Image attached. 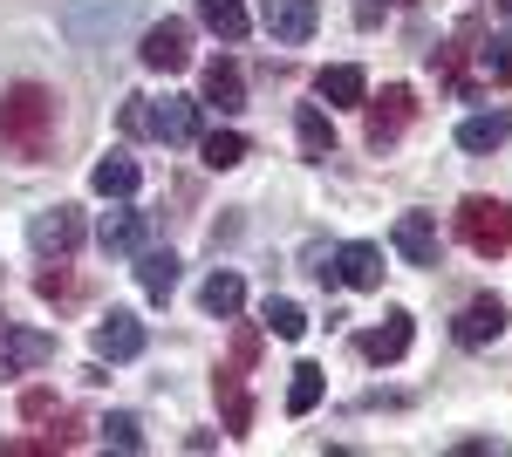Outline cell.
Masks as SVG:
<instances>
[{
  "instance_id": "ac0fdd59",
  "label": "cell",
  "mask_w": 512,
  "mask_h": 457,
  "mask_svg": "<svg viewBox=\"0 0 512 457\" xmlns=\"http://www.w3.org/2000/svg\"><path fill=\"white\" fill-rule=\"evenodd\" d=\"M198 21H205L219 41H246L253 35V14H246L239 0H198Z\"/></svg>"
},
{
  "instance_id": "3957f363",
  "label": "cell",
  "mask_w": 512,
  "mask_h": 457,
  "mask_svg": "<svg viewBox=\"0 0 512 457\" xmlns=\"http://www.w3.org/2000/svg\"><path fill=\"white\" fill-rule=\"evenodd\" d=\"M362 110H369V151H390L396 137H403V123L417 116V96H410L403 82H390V89H383V96H369Z\"/></svg>"
},
{
  "instance_id": "9c48e42d",
  "label": "cell",
  "mask_w": 512,
  "mask_h": 457,
  "mask_svg": "<svg viewBox=\"0 0 512 457\" xmlns=\"http://www.w3.org/2000/svg\"><path fill=\"white\" fill-rule=\"evenodd\" d=\"M328 273H335L342 287H355V294H369V287H383V246H376V239H349Z\"/></svg>"
},
{
  "instance_id": "52a82bcc",
  "label": "cell",
  "mask_w": 512,
  "mask_h": 457,
  "mask_svg": "<svg viewBox=\"0 0 512 457\" xmlns=\"http://www.w3.org/2000/svg\"><path fill=\"white\" fill-rule=\"evenodd\" d=\"M28 239H35L41 260H69L82 246V219L76 205H55V212H35V226H28Z\"/></svg>"
},
{
  "instance_id": "4316f807",
  "label": "cell",
  "mask_w": 512,
  "mask_h": 457,
  "mask_svg": "<svg viewBox=\"0 0 512 457\" xmlns=\"http://www.w3.org/2000/svg\"><path fill=\"white\" fill-rule=\"evenodd\" d=\"M103 444H117V451H144V423L130 417V410H110V417H103Z\"/></svg>"
},
{
  "instance_id": "2e32d148",
  "label": "cell",
  "mask_w": 512,
  "mask_h": 457,
  "mask_svg": "<svg viewBox=\"0 0 512 457\" xmlns=\"http://www.w3.org/2000/svg\"><path fill=\"white\" fill-rule=\"evenodd\" d=\"M96 246H103V253H137V246H144V212H130V205L103 212V226H96Z\"/></svg>"
},
{
  "instance_id": "f1b7e54d",
  "label": "cell",
  "mask_w": 512,
  "mask_h": 457,
  "mask_svg": "<svg viewBox=\"0 0 512 457\" xmlns=\"http://www.w3.org/2000/svg\"><path fill=\"white\" fill-rule=\"evenodd\" d=\"M123 130H130V137H158V110H151L144 96H130V103H123Z\"/></svg>"
},
{
  "instance_id": "6da1fadb",
  "label": "cell",
  "mask_w": 512,
  "mask_h": 457,
  "mask_svg": "<svg viewBox=\"0 0 512 457\" xmlns=\"http://www.w3.org/2000/svg\"><path fill=\"white\" fill-rule=\"evenodd\" d=\"M55 130H62V103H55V89H41V82H14V89L0 96V144L21 157V164H48Z\"/></svg>"
},
{
  "instance_id": "f546056e",
  "label": "cell",
  "mask_w": 512,
  "mask_h": 457,
  "mask_svg": "<svg viewBox=\"0 0 512 457\" xmlns=\"http://www.w3.org/2000/svg\"><path fill=\"white\" fill-rule=\"evenodd\" d=\"M35 287H41V301H62V294H69V260H55V267L41 273Z\"/></svg>"
},
{
  "instance_id": "ba28073f",
  "label": "cell",
  "mask_w": 512,
  "mask_h": 457,
  "mask_svg": "<svg viewBox=\"0 0 512 457\" xmlns=\"http://www.w3.org/2000/svg\"><path fill=\"white\" fill-rule=\"evenodd\" d=\"M137 55H144V69L178 76V69L192 62V28H185V21H158V28L144 35V48H137Z\"/></svg>"
},
{
  "instance_id": "d4e9b609",
  "label": "cell",
  "mask_w": 512,
  "mask_h": 457,
  "mask_svg": "<svg viewBox=\"0 0 512 457\" xmlns=\"http://www.w3.org/2000/svg\"><path fill=\"white\" fill-rule=\"evenodd\" d=\"M198 157H205L212 171H233L239 157H246V137H239V130H212V137H198Z\"/></svg>"
},
{
  "instance_id": "4fadbf2b",
  "label": "cell",
  "mask_w": 512,
  "mask_h": 457,
  "mask_svg": "<svg viewBox=\"0 0 512 457\" xmlns=\"http://www.w3.org/2000/svg\"><path fill=\"white\" fill-rule=\"evenodd\" d=\"M315 96L328 103V110H362V103H369V76H362L355 62H335V69L315 76Z\"/></svg>"
},
{
  "instance_id": "e0dca14e",
  "label": "cell",
  "mask_w": 512,
  "mask_h": 457,
  "mask_svg": "<svg viewBox=\"0 0 512 457\" xmlns=\"http://www.w3.org/2000/svg\"><path fill=\"white\" fill-rule=\"evenodd\" d=\"M144 185V171H137V157H103V164H96V171H89V191H96V198H130V191Z\"/></svg>"
},
{
  "instance_id": "83f0119b",
  "label": "cell",
  "mask_w": 512,
  "mask_h": 457,
  "mask_svg": "<svg viewBox=\"0 0 512 457\" xmlns=\"http://www.w3.org/2000/svg\"><path fill=\"white\" fill-rule=\"evenodd\" d=\"M478 69H485L492 82H506V89H512V41H506V35H492L485 48H478Z\"/></svg>"
},
{
  "instance_id": "8992f818",
  "label": "cell",
  "mask_w": 512,
  "mask_h": 457,
  "mask_svg": "<svg viewBox=\"0 0 512 457\" xmlns=\"http://www.w3.org/2000/svg\"><path fill=\"white\" fill-rule=\"evenodd\" d=\"M198 103L219 110V116L246 110V76H239L233 55H212V62H205V76H198Z\"/></svg>"
},
{
  "instance_id": "7a4b0ae2",
  "label": "cell",
  "mask_w": 512,
  "mask_h": 457,
  "mask_svg": "<svg viewBox=\"0 0 512 457\" xmlns=\"http://www.w3.org/2000/svg\"><path fill=\"white\" fill-rule=\"evenodd\" d=\"M458 239L472 253H506L512 246V205L506 198H465L458 205Z\"/></svg>"
},
{
  "instance_id": "8fae6325",
  "label": "cell",
  "mask_w": 512,
  "mask_h": 457,
  "mask_svg": "<svg viewBox=\"0 0 512 457\" xmlns=\"http://www.w3.org/2000/svg\"><path fill=\"white\" fill-rule=\"evenodd\" d=\"M41 362H55V335L0 328V376H21V369H41Z\"/></svg>"
},
{
  "instance_id": "d6986e66",
  "label": "cell",
  "mask_w": 512,
  "mask_h": 457,
  "mask_svg": "<svg viewBox=\"0 0 512 457\" xmlns=\"http://www.w3.org/2000/svg\"><path fill=\"white\" fill-rule=\"evenodd\" d=\"M212 389H219V410H226V430H233V437H246V430H253V396L239 389V369H219V376H212Z\"/></svg>"
},
{
  "instance_id": "4dcf8cb0",
  "label": "cell",
  "mask_w": 512,
  "mask_h": 457,
  "mask_svg": "<svg viewBox=\"0 0 512 457\" xmlns=\"http://www.w3.org/2000/svg\"><path fill=\"white\" fill-rule=\"evenodd\" d=\"M21 417H28V423L55 417V396H48V389H28V396H21Z\"/></svg>"
},
{
  "instance_id": "cb8c5ba5",
  "label": "cell",
  "mask_w": 512,
  "mask_h": 457,
  "mask_svg": "<svg viewBox=\"0 0 512 457\" xmlns=\"http://www.w3.org/2000/svg\"><path fill=\"white\" fill-rule=\"evenodd\" d=\"M260 321L274 328L280 342H301V335H308V314H301L294 301H280V294H267V307H260Z\"/></svg>"
},
{
  "instance_id": "277c9868",
  "label": "cell",
  "mask_w": 512,
  "mask_h": 457,
  "mask_svg": "<svg viewBox=\"0 0 512 457\" xmlns=\"http://www.w3.org/2000/svg\"><path fill=\"white\" fill-rule=\"evenodd\" d=\"M260 21H267V35H274L280 48H301V41H315L321 7L315 0H260Z\"/></svg>"
},
{
  "instance_id": "44dd1931",
  "label": "cell",
  "mask_w": 512,
  "mask_h": 457,
  "mask_svg": "<svg viewBox=\"0 0 512 457\" xmlns=\"http://www.w3.org/2000/svg\"><path fill=\"white\" fill-rule=\"evenodd\" d=\"M158 137L164 144H192L198 137V103L192 96H171V103L158 110Z\"/></svg>"
},
{
  "instance_id": "1f68e13d",
  "label": "cell",
  "mask_w": 512,
  "mask_h": 457,
  "mask_svg": "<svg viewBox=\"0 0 512 457\" xmlns=\"http://www.w3.org/2000/svg\"><path fill=\"white\" fill-rule=\"evenodd\" d=\"M253 355H260V335H253V328H239V335H233V362H239V369H246Z\"/></svg>"
},
{
  "instance_id": "7c38bea8",
  "label": "cell",
  "mask_w": 512,
  "mask_h": 457,
  "mask_svg": "<svg viewBox=\"0 0 512 457\" xmlns=\"http://www.w3.org/2000/svg\"><path fill=\"white\" fill-rule=\"evenodd\" d=\"M410 335H417V328H410V314H403V307H390V314L362 335V355H369L376 369H383V362H403V355H410Z\"/></svg>"
},
{
  "instance_id": "5bb4252c",
  "label": "cell",
  "mask_w": 512,
  "mask_h": 457,
  "mask_svg": "<svg viewBox=\"0 0 512 457\" xmlns=\"http://www.w3.org/2000/svg\"><path fill=\"white\" fill-rule=\"evenodd\" d=\"M390 239H396V253H403L410 267H437V219L431 212H403Z\"/></svg>"
},
{
  "instance_id": "30bf717a",
  "label": "cell",
  "mask_w": 512,
  "mask_h": 457,
  "mask_svg": "<svg viewBox=\"0 0 512 457\" xmlns=\"http://www.w3.org/2000/svg\"><path fill=\"white\" fill-rule=\"evenodd\" d=\"M506 301H499V294H478V301H465V314H458V328H451V335H458V342L465 348H485V342H499V335H506Z\"/></svg>"
},
{
  "instance_id": "7402d4cb",
  "label": "cell",
  "mask_w": 512,
  "mask_h": 457,
  "mask_svg": "<svg viewBox=\"0 0 512 457\" xmlns=\"http://www.w3.org/2000/svg\"><path fill=\"white\" fill-rule=\"evenodd\" d=\"M294 130H301V151H308V157H328V151H335V123H328V110H321V103H301Z\"/></svg>"
},
{
  "instance_id": "484cf974",
  "label": "cell",
  "mask_w": 512,
  "mask_h": 457,
  "mask_svg": "<svg viewBox=\"0 0 512 457\" xmlns=\"http://www.w3.org/2000/svg\"><path fill=\"white\" fill-rule=\"evenodd\" d=\"M315 403H321V369H315V362H301L294 382H287V417H308Z\"/></svg>"
},
{
  "instance_id": "9a60e30c",
  "label": "cell",
  "mask_w": 512,
  "mask_h": 457,
  "mask_svg": "<svg viewBox=\"0 0 512 457\" xmlns=\"http://www.w3.org/2000/svg\"><path fill=\"white\" fill-rule=\"evenodd\" d=\"M506 137H512V110H478V116H465V123H458V151H472V157L499 151Z\"/></svg>"
},
{
  "instance_id": "ffe728a7",
  "label": "cell",
  "mask_w": 512,
  "mask_h": 457,
  "mask_svg": "<svg viewBox=\"0 0 512 457\" xmlns=\"http://www.w3.org/2000/svg\"><path fill=\"white\" fill-rule=\"evenodd\" d=\"M198 307H205V314H219V321H226V314H239V307H246V280L219 267L205 287H198Z\"/></svg>"
},
{
  "instance_id": "d6a6232c",
  "label": "cell",
  "mask_w": 512,
  "mask_h": 457,
  "mask_svg": "<svg viewBox=\"0 0 512 457\" xmlns=\"http://www.w3.org/2000/svg\"><path fill=\"white\" fill-rule=\"evenodd\" d=\"M492 7H499V14H512V0H492Z\"/></svg>"
},
{
  "instance_id": "5b68a950",
  "label": "cell",
  "mask_w": 512,
  "mask_h": 457,
  "mask_svg": "<svg viewBox=\"0 0 512 457\" xmlns=\"http://www.w3.org/2000/svg\"><path fill=\"white\" fill-rule=\"evenodd\" d=\"M144 355V321L130 307H110L96 321V362H137Z\"/></svg>"
},
{
  "instance_id": "603a6c76",
  "label": "cell",
  "mask_w": 512,
  "mask_h": 457,
  "mask_svg": "<svg viewBox=\"0 0 512 457\" xmlns=\"http://www.w3.org/2000/svg\"><path fill=\"white\" fill-rule=\"evenodd\" d=\"M137 280H144L151 301H164L178 287V253H137Z\"/></svg>"
}]
</instances>
